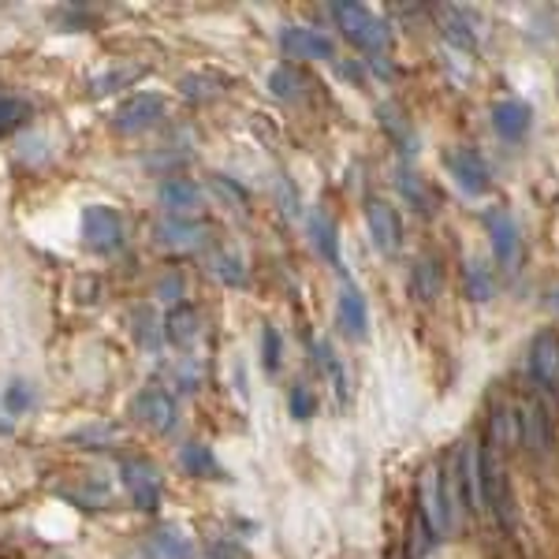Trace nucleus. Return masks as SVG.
Listing matches in <instances>:
<instances>
[{"instance_id":"f257e3e1","label":"nucleus","mask_w":559,"mask_h":559,"mask_svg":"<svg viewBox=\"0 0 559 559\" xmlns=\"http://www.w3.org/2000/svg\"><path fill=\"white\" fill-rule=\"evenodd\" d=\"M329 12L340 31L347 34V41L358 45V49L369 52V57H381L388 49V26L377 20L366 4H350V0H344V4H332Z\"/></svg>"},{"instance_id":"f03ea898","label":"nucleus","mask_w":559,"mask_h":559,"mask_svg":"<svg viewBox=\"0 0 559 559\" xmlns=\"http://www.w3.org/2000/svg\"><path fill=\"white\" fill-rule=\"evenodd\" d=\"M481 474H485V511H492L500 526L515 522V508H511V481L500 463V444L489 437L481 440Z\"/></svg>"},{"instance_id":"7ed1b4c3","label":"nucleus","mask_w":559,"mask_h":559,"mask_svg":"<svg viewBox=\"0 0 559 559\" xmlns=\"http://www.w3.org/2000/svg\"><path fill=\"white\" fill-rule=\"evenodd\" d=\"M481 224H485V231H489L496 261H500L503 269H519L522 239H519V224H515V216L508 213V205H489V210L481 213Z\"/></svg>"},{"instance_id":"20e7f679","label":"nucleus","mask_w":559,"mask_h":559,"mask_svg":"<svg viewBox=\"0 0 559 559\" xmlns=\"http://www.w3.org/2000/svg\"><path fill=\"white\" fill-rule=\"evenodd\" d=\"M123 221L108 205H86L83 210V242L94 254H116L123 247Z\"/></svg>"},{"instance_id":"39448f33","label":"nucleus","mask_w":559,"mask_h":559,"mask_svg":"<svg viewBox=\"0 0 559 559\" xmlns=\"http://www.w3.org/2000/svg\"><path fill=\"white\" fill-rule=\"evenodd\" d=\"M168 105L160 94H139L131 97V102H123L120 108L112 112V128L120 134H142L150 128H157L160 120H165Z\"/></svg>"},{"instance_id":"423d86ee","label":"nucleus","mask_w":559,"mask_h":559,"mask_svg":"<svg viewBox=\"0 0 559 559\" xmlns=\"http://www.w3.org/2000/svg\"><path fill=\"white\" fill-rule=\"evenodd\" d=\"M120 474H123V485H128L134 508H142V511H157L160 508L165 481H160L157 466L146 463V459H128V463L120 466Z\"/></svg>"},{"instance_id":"0eeeda50","label":"nucleus","mask_w":559,"mask_h":559,"mask_svg":"<svg viewBox=\"0 0 559 559\" xmlns=\"http://www.w3.org/2000/svg\"><path fill=\"white\" fill-rule=\"evenodd\" d=\"M444 168L455 176V183L463 187L466 194H485L492 187L489 179V165L481 160V153L471 146H455L444 153Z\"/></svg>"},{"instance_id":"6e6552de","label":"nucleus","mask_w":559,"mask_h":559,"mask_svg":"<svg viewBox=\"0 0 559 559\" xmlns=\"http://www.w3.org/2000/svg\"><path fill=\"white\" fill-rule=\"evenodd\" d=\"M530 377L540 392L559 395V336L556 332H540L530 344Z\"/></svg>"},{"instance_id":"1a4fd4ad","label":"nucleus","mask_w":559,"mask_h":559,"mask_svg":"<svg viewBox=\"0 0 559 559\" xmlns=\"http://www.w3.org/2000/svg\"><path fill=\"white\" fill-rule=\"evenodd\" d=\"M366 224H369V236H373V247L381 250V254H400L403 224H400V213H395L392 205L381 202V198H369Z\"/></svg>"},{"instance_id":"9d476101","label":"nucleus","mask_w":559,"mask_h":559,"mask_svg":"<svg viewBox=\"0 0 559 559\" xmlns=\"http://www.w3.org/2000/svg\"><path fill=\"white\" fill-rule=\"evenodd\" d=\"M134 418L153 432H173L179 421V407L165 388H146V392L134 395Z\"/></svg>"},{"instance_id":"9b49d317","label":"nucleus","mask_w":559,"mask_h":559,"mask_svg":"<svg viewBox=\"0 0 559 559\" xmlns=\"http://www.w3.org/2000/svg\"><path fill=\"white\" fill-rule=\"evenodd\" d=\"M459 485H463L466 511H485V474H481V440H466L459 452Z\"/></svg>"},{"instance_id":"f8f14e48","label":"nucleus","mask_w":559,"mask_h":559,"mask_svg":"<svg viewBox=\"0 0 559 559\" xmlns=\"http://www.w3.org/2000/svg\"><path fill=\"white\" fill-rule=\"evenodd\" d=\"M280 45H284V52L295 60H332L336 57V45H332L329 34L310 31V26H287V31L280 34Z\"/></svg>"},{"instance_id":"ddd939ff","label":"nucleus","mask_w":559,"mask_h":559,"mask_svg":"<svg viewBox=\"0 0 559 559\" xmlns=\"http://www.w3.org/2000/svg\"><path fill=\"white\" fill-rule=\"evenodd\" d=\"M418 500H421V522L429 526L432 540L448 534V519H444V496H440V466H426L418 485Z\"/></svg>"},{"instance_id":"4468645a","label":"nucleus","mask_w":559,"mask_h":559,"mask_svg":"<svg viewBox=\"0 0 559 559\" xmlns=\"http://www.w3.org/2000/svg\"><path fill=\"white\" fill-rule=\"evenodd\" d=\"M519 440L537 455H548L552 452V421H548V411L540 407L537 400L522 403V414H519Z\"/></svg>"},{"instance_id":"2eb2a0df","label":"nucleus","mask_w":559,"mask_h":559,"mask_svg":"<svg viewBox=\"0 0 559 559\" xmlns=\"http://www.w3.org/2000/svg\"><path fill=\"white\" fill-rule=\"evenodd\" d=\"M336 313H340V329H344L350 340H366L369 336V306H366V295L358 292L355 284L340 287Z\"/></svg>"},{"instance_id":"dca6fc26","label":"nucleus","mask_w":559,"mask_h":559,"mask_svg":"<svg viewBox=\"0 0 559 559\" xmlns=\"http://www.w3.org/2000/svg\"><path fill=\"white\" fill-rule=\"evenodd\" d=\"M157 202L165 205L173 216H191L202 210V191H198V183L194 179H183V176H176V179H165L160 183V191H157Z\"/></svg>"},{"instance_id":"f3484780","label":"nucleus","mask_w":559,"mask_h":559,"mask_svg":"<svg viewBox=\"0 0 559 559\" xmlns=\"http://www.w3.org/2000/svg\"><path fill=\"white\" fill-rule=\"evenodd\" d=\"M153 239H157V247H165V250H194V247H202L205 228L194 221L168 216V221H160L157 228H153Z\"/></svg>"},{"instance_id":"a211bd4d","label":"nucleus","mask_w":559,"mask_h":559,"mask_svg":"<svg viewBox=\"0 0 559 559\" xmlns=\"http://www.w3.org/2000/svg\"><path fill=\"white\" fill-rule=\"evenodd\" d=\"M530 123H534V116H530V108L522 105V102H500V105H492V128H496V134H500V139H508V142L526 139Z\"/></svg>"},{"instance_id":"6ab92c4d","label":"nucleus","mask_w":559,"mask_h":559,"mask_svg":"<svg viewBox=\"0 0 559 559\" xmlns=\"http://www.w3.org/2000/svg\"><path fill=\"white\" fill-rule=\"evenodd\" d=\"M31 120V102L20 94H8V90H0V139L12 131H20L23 123Z\"/></svg>"},{"instance_id":"aec40b11","label":"nucleus","mask_w":559,"mask_h":559,"mask_svg":"<svg viewBox=\"0 0 559 559\" xmlns=\"http://www.w3.org/2000/svg\"><path fill=\"white\" fill-rule=\"evenodd\" d=\"M165 332H168V340H173V344L187 347L198 336V313L191 310V306H176V310L168 313V321H165Z\"/></svg>"},{"instance_id":"412c9836","label":"nucleus","mask_w":559,"mask_h":559,"mask_svg":"<svg viewBox=\"0 0 559 559\" xmlns=\"http://www.w3.org/2000/svg\"><path fill=\"white\" fill-rule=\"evenodd\" d=\"M179 463H183V471L194 474V477H216V474H221V466H216L210 444H198V440L179 452Z\"/></svg>"},{"instance_id":"4be33fe9","label":"nucleus","mask_w":559,"mask_h":559,"mask_svg":"<svg viewBox=\"0 0 559 559\" xmlns=\"http://www.w3.org/2000/svg\"><path fill=\"white\" fill-rule=\"evenodd\" d=\"M310 231H313V242H318V250H321V254L329 258L332 265H340V236H336V224H332V216L313 213Z\"/></svg>"},{"instance_id":"5701e85b","label":"nucleus","mask_w":559,"mask_h":559,"mask_svg":"<svg viewBox=\"0 0 559 559\" xmlns=\"http://www.w3.org/2000/svg\"><path fill=\"white\" fill-rule=\"evenodd\" d=\"M463 276H466V295H471V299H477V302L492 299L496 280H492V273H489V265H485V261H466Z\"/></svg>"},{"instance_id":"b1692460","label":"nucleus","mask_w":559,"mask_h":559,"mask_svg":"<svg viewBox=\"0 0 559 559\" xmlns=\"http://www.w3.org/2000/svg\"><path fill=\"white\" fill-rule=\"evenodd\" d=\"M153 548H157L160 559H194V545L179 530H157Z\"/></svg>"},{"instance_id":"393cba45","label":"nucleus","mask_w":559,"mask_h":559,"mask_svg":"<svg viewBox=\"0 0 559 559\" xmlns=\"http://www.w3.org/2000/svg\"><path fill=\"white\" fill-rule=\"evenodd\" d=\"M318 350V362H321V369H324V377L332 381V388H336V400L340 403H347V373H344V366H340V358H336V350H332L329 344H318L313 347Z\"/></svg>"},{"instance_id":"a878e982","label":"nucleus","mask_w":559,"mask_h":559,"mask_svg":"<svg viewBox=\"0 0 559 559\" xmlns=\"http://www.w3.org/2000/svg\"><path fill=\"white\" fill-rule=\"evenodd\" d=\"M395 183H400V191L411 198L414 202V210H421V213H432V198L426 194V187H421V179L407 173V168H400V176H395Z\"/></svg>"},{"instance_id":"bb28decb","label":"nucleus","mask_w":559,"mask_h":559,"mask_svg":"<svg viewBox=\"0 0 559 559\" xmlns=\"http://www.w3.org/2000/svg\"><path fill=\"white\" fill-rule=\"evenodd\" d=\"M269 86H273V94H276V97H299L302 75H299L295 68L280 64V68H273V75H269Z\"/></svg>"},{"instance_id":"cd10ccee","label":"nucleus","mask_w":559,"mask_h":559,"mask_svg":"<svg viewBox=\"0 0 559 559\" xmlns=\"http://www.w3.org/2000/svg\"><path fill=\"white\" fill-rule=\"evenodd\" d=\"M4 407H8V414H26V411H31L34 407V384H26V381L8 384Z\"/></svg>"},{"instance_id":"c85d7f7f","label":"nucleus","mask_w":559,"mask_h":559,"mask_svg":"<svg viewBox=\"0 0 559 559\" xmlns=\"http://www.w3.org/2000/svg\"><path fill=\"white\" fill-rule=\"evenodd\" d=\"M437 287H440L437 265H432V261H421V265L414 269V295H418V299H432V295H437Z\"/></svg>"},{"instance_id":"c756f323","label":"nucleus","mask_w":559,"mask_h":559,"mask_svg":"<svg viewBox=\"0 0 559 559\" xmlns=\"http://www.w3.org/2000/svg\"><path fill=\"white\" fill-rule=\"evenodd\" d=\"M261 366H265V373H276L280 369V332L273 324L261 329Z\"/></svg>"},{"instance_id":"7c9ffc66","label":"nucleus","mask_w":559,"mask_h":559,"mask_svg":"<svg viewBox=\"0 0 559 559\" xmlns=\"http://www.w3.org/2000/svg\"><path fill=\"white\" fill-rule=\"evenodd\" d=\"M287 403H292V414H295V418H302V421L318 414V395H313L306 384H295V388H292V395H287Z\"/></svg>"},{"instance_id":"2f4dec72","label":"nucleus","mask_w":559,"mask_h":559,"mask_svg":"<svg viewBox=\"0 0 559 559\" xmlns=\"http://www.w3.org/2000/svg\"><path fill=\"white\" fill-rule=\"evenodd\" d=\"M440 15H444V26H440V31H444V38H452L455 45H463V49H474V34L466 31V23L459 20L455 8H448V12H440Z\"/></svg>"},{"instance_id":"473e14b6","label":"nucleus","mask_w":559,"mask_h":559,"mask_svg":"<svg viewBox=\"0 0 559 559\" xmlns=\"http://www.w3.org/2000/svg\"><path fill=\"white\" fill-rule=\"evenodd\" d=\"M381 123H384V128H388V131H392V134H395V139H400V142H403V150H407V153L414 150L411 128H407V123H403V120H400V112H395V108H388V105L381 108Z\"/></svg>"},{"instance_id":"72a5a7b5","label":"nucleus","mask_w":559,"mask_h":559,"mask_svg":"<svg viewBox=\"0 0 559 559\" xmlns=\"http://www.w3.org/2000/svg\"><path fill=\"white\" fill-rule=\"evenodd\" d=\"M213 273L224 280V284H247V273H242V265L236 258H213Z\"/></svg>"},{"instance_id":"f704fd0d","label":"nucleus","mask_w":559,"mask_h":559,"mask_svg":"<svg viewBox=\"0 0 559 559\" xmlns=\"http://www.w3.org/2000/svg\"><path fill=\"white\" fill-rule=\"evenodd\" d=\"M142 75V68H128V71H112V75H105V79H97L94 83V94H112V90H120L123 79H139Z\"/></svg>"},{"instance_id":"c9c22d12","label":"nucleus","mask_w":559,"mask_h":559,"mask_svg":"<svg viewBox=\"0 0 559 559\" xmlns=\"http://www.w3.org/2000/svg\"><path fill=\"white\" fill-rule=\"evenodd\" d=\"M139 318H142V324H139V329H134V336H139V344H142V347H157V321L150 318V310H142Z\"/></svg>"},{"instance_id":"e433bc0d","label":"nucleus","mask_w":559,"mask_h":559,"mask_svg":"<svg viewBox=\"0 0 559 559\" xmlns=\"http://www.w3.org/2000/svg\"><path fill=\"white\" fill-rule=\"evenodd\" d=\"M0 437H12V421H8L4 414H0Z\"/></svg>"}]
</instances>
